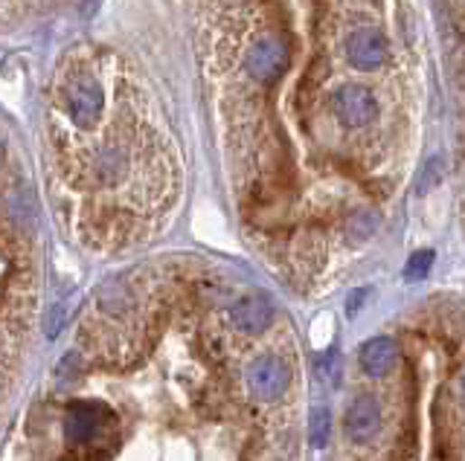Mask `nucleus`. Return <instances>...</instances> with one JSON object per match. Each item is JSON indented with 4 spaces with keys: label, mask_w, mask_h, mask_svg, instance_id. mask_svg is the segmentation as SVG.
I'll list each match as a JSON object with an SVG mask.
<instances>
[{
    "label": "nucleus",
    "mask_w": 465,
    "mask_h": 461,
    "mask_svg": "<svg viewBox=\"0 0 465 461\" xmlns=\"http://www.w3.org/2000/svg\"><path fill=\"white\" fill-rule=\"evenodd\" d=\"M111 421L114 415L105 403L76 401L68 406V415H64V438H68L70 447H85L90 441H97Z\"/></svg>",
    "instance_id": "1"
},
{
    "label": "nucleus",
    "mask_w": 465,
    "mask_h": 461,
    "mask_svg": "<svg viewBox=\"0 0 465 461\" xmlns=\"http://www.w3.org/2000/svg\"><path fill=\"white\" fill-rule=\"evenodd\" d=\"M288 61H291L288 44L276 35H262L259 41H254V47H250L245 56L247 73L254 76L259 85H274V81L288 70Z\"/></svg>",
    "instance_id": "2"
},
{
    "label": "nucleus",
    "mask_w": 465,
    "mask_h": 461,
    "mask_svg": "<svg viewBox=\"0 0 465 461\" xmlns=\"http://www.w3.org/2000/svg\"><path fill=\"white\" fill-rule=\"evenodd\" d=\"M247 392L262 403H271L276 398H283V392L291 383V369L285 360L279 357H256L247 365L245 374Z\"/></svg>",
    "instance_id": "3"
},
{
    "label": "nucleus",
    "mask_w": 465,
    "mask_h": 461,
    "mask_svg": "<svg viewBox=\"0 0 465 461\" xmlns=\"http://www.w3.org/2000/svg\"><path fill=\"white\" fill-rule=\"evenodd\" d=\"M331 107H335V116L349 128H367L378 116L376 93L364 85H343L331 97Z\"/></svg>",
    "instance_id": "4"
},
{
    "label": "nucleus",
    "mask_w": 465,
    "mask_h": 461,
    "mask_svg": "<svg viewBox=\"0 0 465 461\" xmlns=\"http://www.w3.org/2000/svg\"><path fill=\"white\" fill-rule=\"evenodd\" d=\"M343 50H347V59L358 70H376V67H381L384 59H387V38H384L381 30L361 26V30H355L347 38Z\"/></svg>",
    "instance_id": "5"
},
{
    "label": "nucleus",
    "mask_w": 465,
    "mask_h": 461,
    "mask_svg": "<svg viewBox=\"0 0 465 461\" xmlns=\"http://www.w3.org/2000/svg\"><path fill=\"white\" fill-rule=\"evenodd\" d=\"M381 427V403L376 395H358L347 415H343V429H347V436L355 441V444H367L369 438H376V432Z\"/></svg>",
    "instance_id": "6"
},
{
    "label": "nucleus",
    "mask_w": 465,
    "mask_h": 461,
    "mask_svg": "<svg viewBox=\"0 0 465 461\" xmlns=\"http://www.w3.org/2000/svg\"><path fill=\"white\" fill-rule=\"evenodd\" d=\"M230 319L236 325V331L242 334H262L274 319V302L268 293H247L242 300H236L230 308Z\"/></svg>",
    "instance_id": "7"
},
{
    "label": "nucleus",
    "mask_w": 465,
    "mask_h": 461,
    "mask_svg": "<svg viewBox=\"0 0 465 461\" xmlns=\"http://www.w3.org/2000/svg\"><path fill=\"white\" fill-rule=\"evenodd\" d=\"M68 111L79 128H93V122L102 114V88L93 78H79L70 88Z\"/></svg>",
    "instance_id": "8"
},
{
    "label": "nucleus",
    "mask_w": 465,
    "mask_h": 461,
    "mask_svg": "<svg viewBox=\"0 0 465 461\" xmlns=\"http://www.w3.org/2000/svg\"><path fill=\"white\" fill-rule=\"evenodd\" d=\"M398 360V348L390 337H372L358 351V363L369 377H384L393 372V365Z\"/></svg>",
    "instance_id": "9"
},
{
    "label": "nucleus",
    "mask_w": 465,
    "mask_h": 461,
    "mask_svg": "<svg viewBox=\"0 0 465 461\" xmlns=\"http://www.w3.org/2000/svg\"><path fill=\"white\" fill-rule=\"evenodd\" d=\"M126 169H128V152L114 145V148L99 152L97 166H93V178H97V183H102V186H114L126 174Z\"/></svg>",
    "instance_id": "10"
},
{
    "label": "nucleus",
    "mask_w": 465,
    "mask_h": 461,
    "mask_svg": "<svg viewBox=\"0 0 465 461\" xmlns=\"http://www.w3.org/2000/svg\"><path fill=\"white\" fill-rule=\"evenodd\" d=\"M99 305H102V310H108V314L119 317V314H126V310H128L131 293H128V288L123 281H108L99 290Z\"/></svg>",
    "instance_id": "11"
},
{
    "label": "nucleus",
    "mask_w": 465,
    "mask_h": 461,
    "mask_svg": "<svg viewBox=\"0 0 465 461\" xmlns=\"http://www.w3.org/2000/svg\"><path fill=\"white\" fill-rule=\"evenodd\" d=\"M329 436H331V412L326 406H314L309 418V438L314 450H323L329 444Z\"/></svg>",
    "instance_id": "12"
},
{
    "label": "nucleus",
    "mask_w": 465,
    "mask_h": 461,
    "mask_svg": "<svg viewBox=\"0 0 465 461\" xmlns=\"http://www.w3.org/2000/svg\"><path fill=\"white\" fill-rule=\"evenodd\" d=\"M445 169H448L445 157H431L428 162H424L422 174H419L416 192H419V195H428L431 189H436V186H440V183L445 180Z\"/></svg>",
    "instance_id": "13"
},
{
    "label": "nucleus",
    "mask_w": 465,
    "mask_h": 461,
    "mask_svg": "<svg viewBox=\"0 0 465 461\" xmlns=\"http://www.w3.org/2000/svg\"><path fill=\"white\" fill-rule=\"evenodd\" d=\"M376 229H378V215L376 212H355L349 218V224H347V235H349V241L361 244V241L372 238Z\"/></svg>",
    "instance_id": "14"
},
{
    "label": "nucleus",
    "mask_w": 465,
    "mask_h": 461,
    "mask_svg": "<svg viewBox=\"0 0 465 461\" xmlns=\"http://www.w3.org/2000/svg\"><path fill=\"white\" fill-rule=\"evenodd\" d=\"M433 250H422V253H414L410 255V262H407V267H405V279H410V281H419V279H424L431 273V267H433Z\"/></svg>",
    "instance_id": "15"
},
{
    "label": "nucleus",
    "mask_w": 465,
    "mask_h": 461,
    "mask_svg": "<svg viewBox=\"0 0 465 461\" xmlns=\"http://www.w3.org/2000/svg\"><path fill=\"white\" fill-rule=\"evenodd\" d=\"M82 372V360H79L76 351H68V355L61 357V363L56 365V374L59 381H73V377Z\"/></svg>",
    "instance_id": "16"
},
{
    "label": "nucleus",
    "mask_w": 465,
    "mask_h": 461,
    "mask_svg": "<svg viewBox=\"0 0 465 461\" xmlns=\"http://www.w3.org/2000/svg\"><path fill=\"white\" fill-rule=\"evenodd\" d=\"M61 325H64V305H56V308L50 310V319H47V325H44V334L52 340V337H56V334L61 331Z\"/></svg>",
    "instance_id": "17"
},
{
    "label": "nucleus",
    "mask_w": 465,
    "mask_h": 461,
    "mask_svg": "<svg viewBox=\"0 0 465 461\" xmlns=\"http://www.w3.org/2000/svg\"><path fill=\"white\" fill-rule=\"evenodd\" d=\"M335 351H329V355L321 357V363H317V369H321V374L326 377V381H331V372H335Z\"/></svg>",
    "instance_id": "18"
},
{
    "label": "nucleus",
    "mask_w": 465,
    "mask_h": 461,
    "mask_svg": "<svg viewBox=\"0 0 465 461\" xmlns=\"http://www.w3.org/2000/svg\"><path fill=\"white\" fill-rule=\"evenodd\" d=\"M367 293H369V290L361 288V290H355V296H349V302H347V314H349V317L358 314V308H361V302L367 300Z\"/></svg>",
    "instance_id": "19"
},
{
    "label": "nucleus",
    "mask_w": 465,
    "mask_h": 461,
    "mask_svg": "<svg viewBox=\"0 0 465 461\" xmlns=\"http://www.w3.org/2000/svg\"><path fill=\"white\" fill-rule=\"evenodd\" d=\"M4 157H6V140L0 137V162H4Z\"/></svg>",
    "instance_id": "20"
}]
</instances>
